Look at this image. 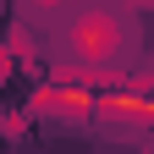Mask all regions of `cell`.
<instances>
[{
	"mask_svg": "<svg viewBox=\"0 0 154 154\" xmlns=\"http://www.w3.org/2000/svg\"><path fill=\"white\" fill-rule=\"evenodd\" d=\"M72 50L94 72L121 66V55H132V22H121L116 11H83L72 22Z\"/></svg>",
	"mask_w": 154,
	"mask_h": 154,
	"instance_id": "6da1fadb",
	"label": "cell"
},
{
	"mask_svg": "<svg viewBox=\"0 0 154 154\" xmlns=\"http://www.w3.org/2000/svg\"><path fill=\"white\" fill-rule=\"evenodd\" d=\"M33 6H61V0H33Z\"/></svg>",
	"mask_w": 154,
	"mask_h": 154,
	"instance_id": "7a4b0ae2",
	"label": "cell"
}]
</instances>
